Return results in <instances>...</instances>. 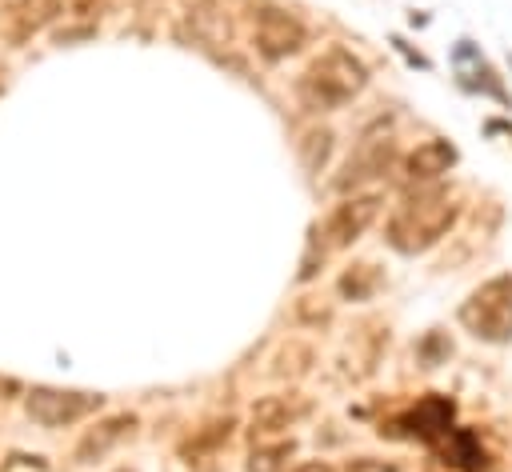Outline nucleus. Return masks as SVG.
<instances>
[{
    "label": "nucleus",
    "mask_w": 512,
    "mask_h": 472,
    "mask_svg": "<svg viewBox=\"0 0 512 472\" xmlns=\"http://www.w3.org/2000/svg\"><path fill=\"white\" fill-rule=\"evenodd\" d=\"M452 416H456V408H452V400L448 396H424V400H416V408L400 420L404 428H408V436H420V440H428V444H436L440 436H448L452 432Z\"/></svg>",
    "instance_id": "1a4fd4ad"
},
{
    "label": "nucleus",
    "mask_w": 512,
    "mask_h": 472,
    "mask_svg": "<svg viewBox=\"0 0 512 472\" xmlns=\"http://www.w3.org/2000/svg\"><path fill=\"white\" fill-rule=\"evenodd\" d=\"M368 84V68L360 56H352L348 48H328L320 52L304 76H300V96L308 108H340L352 96H360Z\"/></svg>",
    "instance_id": "f03ea898"
},
{
    "label": "nucleus",
    "mask_w": 512,
    "mask_h": 472,
    "mask_svg": "<svg viewBox=\"0 0 512 472\" xmlns=\"http://www.w3.org/2000/svg\"><path fill=\"white\" fill-rule=\"evenodd\" d=\"M392 164H396V140L392 136H364L352 148V156L344 160V172L336 176V192L348 196L364 184H376L392 172Z\"/></svg>",
    "instance_id": "423d86ee"
},
{
    "label": "nucleus",
    "mask_w": 512,
    "mask_h": 472,
    "mask_svg": "<svg viewBox=\"0 0 512 472\" xmlns=\"http://www.w3.org/2000/svg\"><path fill=\"white\" fill-rule=\"evenodd\" d=\"M328 152H332V132H328V128L304 136V164H308V168H320V164L328 160Z\"/></svg>",
    "instance_id": "a211bd4d"
},
{
    "label": "nucleus",
    "mask_w": 512,
    "mask_h": 472,
    "mask_svg": "<svg viewBox=\"0 0 512 472\" xmlns=\"http://www.w3.org/2000/svg\"><path fill=\"white\" fill-rule=\"evenodd\" d=\"M188 28H192V36L204 44V48H224V44H232V12L220 4V0H200V4H192V12H188Z\"/></svg>",
    "instance_id": "ddd939ff"
},
{
    "label": "nucleus",
    "mask_w": 512,
    "mask_h": 472,
    "mask_svg": "<svg viewBox=\"0 0 512 472\" xmlns=\"http://www.w3.org/2000/svg\"><path fill=\"white\" fill-rule=\"evenodd\" d=\"M304 40H308L304 24H300L292 12H284V8H260L256 20H252V44H256V52H260L264 60H272V64L296 56V52L304 48Z\"/></svg>",
    "instance_id": "0eeeda50"
},
{
    "label": "nucleus",
    "mask_w": 512,
    "mask_h": 472,
    "mask_svg": "<svg viewBox=\"0 0 512 472\" xmlns=\"http://www.w3.org/2000/svg\"><path fill=\"white\" fill-rule=\"evenodd\" d=\"M56 16H60V0H16V4L8 8L4 36H8V44H24V40H32L36 32H44Z\"/></svg>",
    "instance_id": "9b49d317"
},
{
    "label": "nucleus",
    "mask_w": 512,
    "mask_h": 472,
    "mask_svg": "<svg viewBox=\"0 0 512 472\" xmlns=\"http://www.w3.org/2000/svg\"><path fill=\"white\" fill-rule=\"evenodd\" d=\"M104 8H108V0H60V16L64 20H76L80 32H88Z\"/></svg>",
    "instance_id": "f3484780"
},
{
    "label": "nucleus",
    "mask_w": 512,
    "mask_h": 472,
    "mask_svg": "<svg viewBox=\"0 0 512 472\" xmlns=\"http://www.w3.org/2000/svg\"><path fill=\"white\" fill-rule=\"evenodd\" d=\"M292 472H336L332 464H324V460H304V464H296Z\"/></svg>",
    "instance_id": "412c9836"
},
{
    "label": "nucleus",
    "mask_w": 512,
    "mask_h": 472,
    "mask_svg": "<svg viewBox=\"0 0 512 472\" xmlns=\"http://www.w3.org/2000/svg\"><path fill=\"white\" fill-rule=\"evenodd\" d=\"M436 448H440V460L460 468V472H484L488 468V452L472 428H452L448 436L436 440Z\"/></svg>",
    "instance_id": "4468645a"
},
{
    "label": "nucleus",
    "mask_w": 512,
    "mask_h": 472,
    "mask_svg": "<svg viewBox=\"0 0 512 472\" xmlns=\"http://www.w3.org/2000/svg\"><path fill=\"white\" fill-rule=\"evenodd\" d=\"M232 436V420H224V424H208V432H200L196 440H188V452H200V448H216L220 440H228Z\"/></svg>",
    "instance_id": "6ab92c4d"
},
{
    "label": "nucleus",
    "mask_w": 512,
    "mask_h": 472,
    "mask_svg": "<svg viewBox=\"0 0 512 472\" xmlns=\"http://www.w3.org/2000/svg\"><path fill=\"white\" fill-rule=\"evenodd\" d=\"M460 324L476 340L508 344L512 340V272H500L480 288H472L468 300L460 304Z\"/></svg>",
    "instance_id": "7ed1b4c3"
},
{
    "label": "nucleus",
    "mask_w": 512,
    "mask_h": 472,
    "mask_svg": "<svg viewBox=\"0 0 512 472\" xmlns=\"http://www.w3.org/2000/svg\"><path fill=\"white\" fill-rule=\"evenodd\" d=\"M376 284H380L376 264H356V268H348V272L340 276V292H344L348 300H364V296H372Z\"/></svg>",
    "instance_id": "dca6fc26"
},
{
    "label": "nucleus",
    "mask_w": 512,
    "mask_h": 472,
    "mask_svg": "<svg viewBox=\"0 0 512 472\" xmlns=\"http://www.w3.org/2000/svg\"><path fill=\"white\" fill-rule=\"evenodd\" d=\"M456 212H460V204H456V196L448 188H440V184H416V188H408V196L388 216L384 240L400 256L428 252L432 244H440L448 236V228L456 224Z\"/></svg>",
    "instance_id": "f257e3e1"
},
{
    "label": "nucleus",
    "mask_w": 512,
    "mask_h": 472,
    "mask_svg": "<svg viewBox=\"0 0 512 472\" xmlns=\"http://www.w3.org/2000/svg\"><path fill=\"white\" fill-rule=\"evenodd\" d=\"M100 400H104L100 392H76V388H48V384H40V388H32L24 396V412L36 424H44V428H64V424H76L88 412H96Z\"/></svg>",
    "instance_id": "20e7f679"
},
{
    "label": "nucleus",
    "mask_w": 512,
    "mask_h": 472,
    "mask_svg": "<svg viewBox=\"0 0 512 472\" xmlns=\"http://www.w3.org/2000/svg\"><path fill=\"white\" fill-rule=\"evenodd\" d=\"M132 428H136V416H132V412H116V416L96 420V424L80 436V444H76V460H80V464H92V460L108 456L124 436H132Z\"/></svg>",
    "instance_id": "9d476101"
},
{
    "label": "nucleus",
    "mask_w": 512,
    "mask_h": 472,
    "mask_svg": "<svg viewBox=\"0 0 512 472\" xmlns=\"http://www.w3.org/2000/svg\"><path fill=\"white\" fill-rule=\"evenodd\" d=\"M344 472H400L392 460H380V456H352L344 464Z\"/></svg>",
    "instance_id": "aec40b11"
},
{
    "label": "nucleus",
    "mask_w": 512,
    "mask_h": 472,
    "mask_svg": "<svg viewBox=\"0 0 512 472\" xmlns=\"http://www.w3.org/2000/svg\"><path fill=\"white\" fill-rule=\"evenodd\" d=\"M380 208H384V200L376 196V192H364V196H344L332 212H328V220H324V228H320V248H328V252H340V248H352L364 232H368V224L380 216Z\"/></svg>",
    "instance_id": "39448f33"
},
{
    "label": "nucleus",
    "mask_w": 512,
    "mask_h": 472,
    "mask_svg": "<svg viewBox=\"0 0 512 472\" xmlns=\"http://www.w3.org/2000/svg\"><path fill=\"white\" fill-rule=\"evenodd\" d=\"M12 392H16V384H12V380H4V376H0V400H8V396H12Z\"/></svg>",
    "instance_id": "4be33fe9"
},
{
    "label": "nucleus",
    "mask_w": 512,
    "mask_h": 472,
    "mask_svg": "<svg viewBox=\"0 0 512 472\" xmlns=\"http://www.w3.org/2000/svg\"><path fill=\"white\" fill-rule=\"evenodd\" d=\"M304 412H308V404L300 396H264L252 404V436H280Z\"/></svg>",
    "instance_id": "f8f14e48"
},
{
    "label": "nucleus",
    "mask_w": 512,
    "mask_h": 472,
    "mask_svg": "<svg viewBox=\"0 0 512 472\" xmlns=\"http://www.w3.org/2000/svg\"><path fill=\"white\" fill-rule=\"evenodd\" d=\"M296 444L292 440H276V444H256L248 452V472H288V460H292Z\"/></svg>",
    "instance_id": "2eb2a0df"
},
{
    "label": "nucleus",
    "mask_w": 512,
    "mask_h": 472,
    "mask_svg": "<svg viewBox=\"0 0 512 472\" xmlns=\"http://www.w3.org/2000/svg\"><path fill=\"white\" fill-rule=\"evenodd\" d=\"M456 164V148L448 140H424L404 156V180L416 184H436L448 168Z\"/></svg>",
    "instance_id": "6e6552de"
}]
</instances>
